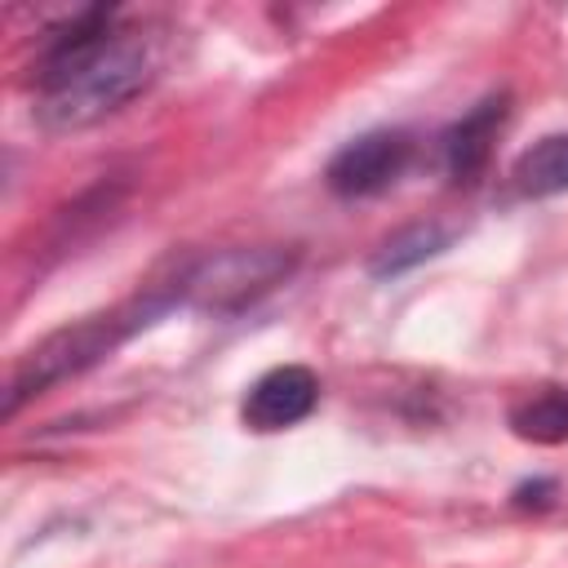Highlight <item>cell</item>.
<instances>
[{"label": "cell", "mask_w": 568, "mask_h": 568, "mask_svg": "<svg viewBox=\"0 0 568 568\" xmlns=\"http://www.w3.org/2000/svg\"><path fill=\"white\" fill-rule=\"evenodd\" d=\"M151 49L142 36L120 31L106 9L80 13L40 58L36 75V115L67 133L89 129L133 102L151 84Z\"/></svg>", "instance_id": "obj_1"}, {"label": "cell", "mask_w": 568, "mask_h": 568, "mask_svg": "<svg viewBox=\"0 0 568 568\" xmlns=\"http://www.w3.org/2000/svg\"><path fill=\"white\" fill-rule=\"evenodd\" d=\"M138 315H146V306H138V311H111V315H89V320H80V324H71V328L49 333L40 346H31V351L18 359V368H13V377H9L4 413H18L22 399H31V395H40L44 386H53V382H62V377H71V373L98 364V359H102L106 351H115L138 324H146V320H138Z\"/></svg>", "instance_id": "obj_2"}, {"label": "cell", "mask_w": 568, "mask_h": 568, "mask_svg": "<svg viewBox=\"0 0 568 568\" xmlns=\"http://www.w3.org/2000/svg\"><path fill=\"white\" fill-rule=\"evenodd\" d=\"M413 160V138L399 133V129H373V133H359L355 142H346L333 160H328V186L346 200H359V195H377L386 191Z\"/></svg>", "instance_id": "obj_3"}, {"label": "cell", "mask_w": 568, "mask_h": 568, "mask_svg": "<svg viewBox=\"0 0 568 568\" xmlns=\"http://www.w3.org/2000/svg\"><path fill=\"white\" fill-rule=\"evenodd\" d=\"M284 271H288V253H275V248H240V253H222V257L204 262L200 271H191L182 280V288L195 302H204V306H235V302L271 288Z\"/></svg>", "instance_id": "obj_4"}, {"label": "cell", "mask_w": 568, "mask_h": 568, "mask_svg": "<svg viewBox=\"0 0 568 568\" xmlns=\"http://www.w3.org/2000/svg\"><path fill=\"white\" fill-rule=\"evenodd\" d=\"M320 399V377L302 364H280V368H266L248 390H244V404H240V417L248 430H284V426H297L302 417H311Z\"/></svg>", "instance_id": "obj_5"}, {"label": "cell", "mask_w": 568, "mask_h": 568, "mask_svg": "<svg viewBox=\"0 0 568 568\" xmlns=\"http://www.w3.org/2000/svg\"><path fill=\"white\" fill-rule=\"evenodd\" d=\"M501 115H506V102L501 98H484L470 115H462L448 133H444V164L457 182H470L484 160H488V146L501 129Z\"/></svg>", "instance_id": "obj_6"}, {"label": "cell", "mask_w": 568, "mask_h": 568, "mask_svg": "<svg viewBox=\"0 0 568 568\" xmlns=\"http://www.w3.org/2000/svg\"><path fill=\"white\" fill-rule=\"evenodd\" d=\"M510 426L528 444H564L568 439V390L541 386V390L524 395L510 408Z\"/></svg>", "instance_id": "obj_7"}, {"label": "cell", "mask_w": 568, "mask_h": 568, "mask_svg": "<svg viewBox=\"0 0 568 568\" xmlns=\"http://www.w3.org/2000/svg\"><path fill=\"white\" fill-rule=\"evenodd\" d=\"M515 186L524 195H559L568 191V133H550L532 142L515 160Z\"/></svg>", "instance_id": "obj_8"}, {"label": "cell", "mask_w": 568, "mask_h": 568, "mask_svg": "<svg viewBox=\"0 0 568 568\" xmlns=\"http://www.w3.org/2000/svg\"><path fill=\"white\" fill-rule=\"evenodd\" d=\"M444 240H448V235H444L439 226H408V231H399V235H390V240L382 244V253L373 257V271H377V275H395V271H404V266L430 257L435 248H444Z\"/></svg>", "instance_id": "obj_9"}]
</instances>
